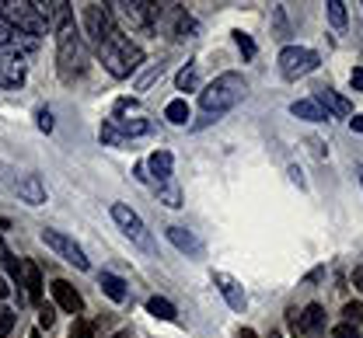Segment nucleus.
I'll return each instance as SVG.
<instances>
[{
    "label": "nucleus",
    "mask_w": 363,
    "mask_h": 338,
    "mask_svg": "<svg viewBox=\"0 0 363 338\" xmlns=\"http://www.w3.org/2000/svg\"><path fill=\"white\" fill-rule=\"evenodd\" d=\"M311 70H318V52L315 49H304V45H287L280 52V74L287 81L307 77Z\"/></svg>",
    "instance_id": "nucleus-6"
},
{
    "label": "nucleus",
    "mask_w": 363,
    "mask_h": 338,
    "mask_svg": "<svg viewBox=\"0 0 363 338\" xmlns=\"http://www.w3.org/2000/svg\"><path fill=\"white\" fill-rule=\"evenodd\" d=\"M70 338H94V328H91V321L77 317V321H74V328H70Z\"/></svg>",
    "instance_id": "nucleus-29"
},
{
    "label": "nucleus",
    "mask_w": 363,
    "mask_h": 338,
    "mask_svg": "<svg viewBox=\"0 0 363 338\" xmlns=\"http://www.w3.org/2000/svg\"><path fill=\"white\" fill-rule=\"evenodd\" d=\"M53 321H56L53 307H42V314H39V324H42V328H53Z\"/></svg>",
    "instance_id": "nucleus-36"
},
{
    "label": "nucleus",
    "mask_w": 363,
    "mask_h": 338,
    "mask_svg": "<svg viewBox=\"0 0 363 338\" xmlns=\"http://www.w3.org/2000/svg\"><path fill=\"white\" fill-rule=\"evenodd\" d=\"M42 244H45V248H53V251H56L63 262H70L74 268H87V255H84V251H81V244H77V241H70L67 234L49 231V227H45V231H42Z\"/></svg>",
    "instance_id": "nucleus-8"
},
{
    "label": "nucleus",
    "mask_w": 363,
    "mask_h": 338,
    "mask_svg": "<svg viewBox=\"0 0 363 338\" xmlns=\"http://www.w3.org/2000/svg\"><path fill=\"white\" fill-rule=\"evenodd\" d=\"M0 21L14 32H25V35H45V21L42 14L35 11V4L28 0H0Z\"/></svg>",
    "instance_id": "nucleus-4"
},
{
    "label": "nucleus",
    "mask_w": 363,
    "mask_h": 338,
    "mask_svg": "<svg viewBox=\"0 0 363 338\" xmlns=\"http://www.w3.org/2000/svg\"><path fill=\"white\" fill-rule=\"evenodd\" d=\"M332 338H360V335H356L353 324H335V328H332Z\"/></svg>",
    "instance_id": "nucleus-35"
},
{
    "label": "nucleus",
    "mask_w": 363,
    "mask_h": 338,
    "mask_svg": "<svg viewBox=\"0 0 363 338\" xmlns=\"http://www.w3.org/2000/svg\"><path fill=\"white\" fill-rule=\"evenodd\" d=\"M98 133H101V143H109V147H123V143H126V136L119 133V126H116L112 119H109V123H101Z\"/></svg>",
    "instance_id": "nucleus-26"
},
{
    "label": "nucleus",
    "mask_w": 363,
    "mask_h": 338,
    "mask_svg": "<svg viewBox=\"0 0 363 338\" xmlns=\"http://www.w3.org/2000/svg\"><path fill=\"white\" fill-rule=\"evenodd\" d=\"M116 8L133 28H147L158 18V4H147V0H129V4H116Z\"/></svg>",
    "instance_id": "nucleus-10"
},
{
    "label": "nucleus",
    "mask_w": 363,
    "mask_h": 338,
    "mask_svg": "<svg viewBox=\"0 0 363 338\" xmlns=\"http://www.w3.org/2000/svg\"><path fill=\"white\" fill-rule=\"evenodd\" d=\"M98 60L105 63V70L112 77H129L133 70H140L143 63V49L136 42H129L123 32H112L105 42L98 45Z\"/></svg>",
    "instance_id": "nucleus-2"
},
{
    "label": "nucleus",
    "mask_w": 363,
    "mask_h": 338,
    "mask_svg": "<svg viewBox=\"0 0 363 338\" xmlns=\"http://www.w3.org/2000/svg\"><path fill=\"white\" fill-rule=\"evenodd\" d=\"M98 286L105 290V297H109V300H116V304H123V300L129 297L126 283H123L119 275H112V272H101V275H98Z\"/></svg>",
    "instance_id": "nucleus-20"
},
{
    "label": "nucleus",
    "mask_w": 363,
    "mask_h": 338,
    "mask_svg": "<svg viewBox=\"0 0 363 338\" xmlns=\"http://www.w3.org/2000/svg\"><path fill=\"white\" fill-rule=\"evenodd\" d=\"M112 338H133V335H129V331H116Z\"/></svg>",
    "instance_id": "nucleus-42"
},
{
    "label": "nucleus",
    "mask_w": 363,
    "mask_h": 338,
    "mask_svg": "<svg viewBox=\"0 0 363 338\" xmlns=\"http://www.w3.org/2000/svg\"><path fill=\"white\" fill-rule=\"evenodd\" d=\"M214 283H217V290L224 293V300H227L231 310H245L248 297H245V290H241V283H238L234 275H227V272H214Z\"/></svg>",
    "instance_id": "nucleus-11"
},
{
    "label": "nucleus",
    "mask_w": 363,
    "mask_h": 338,
    "mask_svg": "<svg viewBox=\"0 0 363 338\" xmlns=\"http://www.w3.org/2000/svg\"><path fill=\"white\" fill-rule=\"evenodd\" d=\"M18 196L28 202V206H42L45 202V185L39 182V175H25V178H18Z\"/></svg>",
    "instance_id": "nucleus-15"
},
{
    "label": "nucleus",
    "mask_w": 363,
    "mask_h": 338,
    "mask_svg": "<svg viewBox=\"0 0 363 338\" xmlns=\"http://www.w3.org/2000/svg\"><path fill=\"white\" fill-rule=\"evenodd\" d=\"M245 94H248V84H245L241 74H220L214 84H206V87L199 91V108H203V116H199L196 129L217 123L224 112H231Z\"/></svg>",
    "instance_id": "nucleus-1"
},
{
    "label": "nucleus",
    "mask_w": 363,
    "mask_h": 338,
    "mask_svg": "<svg viewBox=\"0 0 363 338\" xmlns=\"http://www.w3.org/2000/svg\"><path fill=\"white\" fill-rule=\"evenodd\" d=\"M234 42H238V49L245 52V60H251V56H255V42H251V35H245V32H234Z\"/></svg>",
    "instance_id": "nucleus-30"
},
{
    "label": "nucleus",
    "mask_w": 363,
    "mask_h": 338,
    "mask_svg": "<svg viewBox=\"0 0 363 338\" xmlns=\"http://www.w3.org/2000/svg\"><path fill=\"white\" fill-rule=\"evenodd\" d=\"M353 286L363 293V265H356V268H353Z\"/></svg>",
    "instance_id": "nucleus-38"
},
{
    "label": "nucleus",
    "mask_w": 363,
    "mask_h": 338,
    "mask_svg": "<svg viewBox=\"0 0 363 338\" xmlns=\"http://www.w3.org/2000/svg\"><path fill=\"white\" fill-rule=\"evenodd\" d=\"M297 328H300L304 335H311V338H318V331L325 328V310H322V304H307L304 314H300V321H297Z\"/></svg>",
    "instance_id": "nucleus-14"
},
{
    "label": "nucleus",
    "mask_w": 363,
    "mask_h": 338,
    "mask_svg": "<svg viewBox=\"0 0 363 338\" xmlns=\"http://www.w3.org/2000/svg\"><path fill=\"white\" fill-rule=\"evenodd\" d=\"M168 241L178 251H185V255H203V241L192 231H185V227H168Z\"/></svg>",
    "instance_id": "nucleus-17"
},
{
    "label": "nucleus",
    "mask_w": 363,
    "mask_h": 338,
    "mask_svg": "<svg viewBox=\"0 0 363 338\" xmlns=\"http://www.w3.org/2000/svg\"><path fill=\"white\" fill-rule=\"evenodd\" d=\"M8 293H11V290H8V283H4V279H0V300H4Z\"/></svg>",
    "instance_id": "nucleus-41"
},
{
    "label": "nucleus",
    "mask_w": 363,
    "mask_h": 338,
    "mask_svg": "<svg viewBox=\"0 0 363 338\" xmlns=\"http://www.w3.org/2000/svg\"><path fill=\"white\" fill-rule=\"evenodd\" d=\"M349 126H353L356 133H363V116H353V119H349Z\"/></svg>",
    "instance_id": "nucleus-39"
},
{
    "label": "nucleus",
    "mask_w": 363,
    "mask_h": 338,
    "mask_svg": "<svg viewBox=\"0 0 363 338\" xmlns=\"http://www.w3.org/2000/svg\"><path fill=\"white\" fill-rule=\"evenodd\" d=\"M0 262H4V268L11 272V279H14V283L21 286V262L8 251V244H4V237H0Z\"/></svg>",
    "instance_id": "nucleus-24"
},
{
    "label": "nucleus",
    "mask_w": 363,
    "mask_h": 338,
    "mask_svg": "<svg viewBox=\"0 0 363 338\" xmlns=\"http://www.w3.org/2000/svg\"><path fill=\"white\" fill-rule=\"evenodd\" d=\"M196 84H199V74H196L192 63L185 70H178V91H196Z\"/></svg>",
    "instance_id": "nucleus-27"
},
{
    "label": "nucleus",
    "mask_w": 363,
    "mask_h": 338,
    "mask_svg": "<svg viewBox=\"0 0 363 338\" xmlns=\"http://www.w3.org/2000/svg\"><path fill=\"white\" fill-rule=\"evenodd\" d=\"M329 21L335 28H346V4L342 0H329Z\"/></svg>",
    "instance_id": "nucleus-28"
},
{
    "label": "nucleus",
    "mask_w": 363,
    "mask_h": 338,
    "mask_svg": "<svg viewBox=\"0 0 363 338\" xmlns=\"http://www.w3.org/2000/svg\"><path fill=\"white\" fill-rule=\"evenodd\" d=\"M154 192H158V199H161L165 206H172V209H178V206H182V192H178L172 182H165V185H154Z\"/></svg>",
    "instance_id": "nucleus-25"
},
{
    "label": "nucleus",
    "mask_w": 363,
    "mask_h": 338,
    "mask_svg": "<svg viewBox=\"0 0 363 338\" xmlns=\"http://www.w3.org/2000/svg\"><path fill=\"white\" fill-rule=\"evenodd\" d=\"M238 338H258V335H255L251 328H241V335H238Z\"/></svg>",
    "instance_id": "nucleus-40"
},
{
    "label": "nucleus",
    "mask_w": 363,
    "mask_h": 338,
    "mask_svg": "<svg viewBox=\"0 0 363 338\" xmlns=\"http://www.w3.org/2000/svg\"><path fill=\"white\" fill-rule=\"evenodd\" d=\"M147 167L154 171V178H158V185H165V182H172L175 160H172V154H168V150H154V154H150V160H147Z\"/></svg>",
    "instance_id": "nucleus-16"
},
{
    "label": "nucleus",
    "mask_w": 363,
    "mask_h": 338,
    "mask_svg": "<svg viewBox=\"0 0 363 338\" xmlns=\"http://www.w3.org/2000/svg\"><path fill=\"white\" fill-rule=\"evenodd\" d=\"M49 290H53V300H56V307H60V310H67V314H81V310H84L81 293L67 283V279H56V283L49 286Z\"/></svg>",
    "instance_id": "nucleus-12"
},
{
    "label": "nucleus",
    "mask_w": 363,
    "mask_h": 338,
    "mask_svg": "<svg viewBox=\"0 0 363 338\" xmlns=\"http://www.w3.org/2000/svg\"><path fill=\"white\" fill-rule=\"evenodd\" d=\"M11 328H14V310L0 307V338H8V335H11Z\"/></svg>",
    "instance_id": "nucleus-31"
},
{
    "label": "nucleus",
    "mask_w": 363,
    "mask_h": 338,
    "mask_svg": "<svg viewBox=\"0 0 363 338\" xmlns=\"http://www.w3.org/2000/svg\"><path fill=\"white\" fill-rule=\"evenodd\" d=\"M28 74V56L18 49V42H0V87H21Z\"/></svg>",
    "instance_id": "nucleus-5"
},
{
    "label": "nucleus",
    "mask_w": 363,
    "mask_h": 338,
    "mask_svg": "<svg viewBox=\"0 0 363 338\" xmlns=\"http://www.w3.org/2000/svg\"><path fill=\"white\" fill-rule=\"evenodd\" d=\"M21 279H25V286H28V300L32 304H42V272L35 262H21Z\"/></svg>",
    "instance_id": "nucleus-18"
},
{
    "label": "nucleus",
    "mask_w": 363,
    "mask_h": 338,
    "mask_svg": "<svg viewBox=\"0 0 363 338\" xmlns=\"http://www.w3.org/2000/svg\"><path fill=\"white\" fill-rule=\"evenodd\" d=\"M116 126H119V133L129 140V136H147L150 133V123L147 119H112Z\"/></svg>",
    "instance_id": "nucleus-23"
},
{
    "label": "nucleus",
    "mask_w": 363,
    "mask_h": 338,
    "mask_svg": "<svg viewBox=\"0 0 363 338\" xmlns=\"http://www.w3.org/2000/svg\"><path fill=\"white\" fill-rule=\"evenodd\" d=\"M35 119H39V129L42 133H53V112H49V108H39Z\"/></svg>",
    "instance_id": "nucleus-34"
},
{
    "label": "nucleus",
    "mask_w": 363,
    "mask_h": 338,
    "mask_svg": "<svg viewBox=\"0 0 363 338\" xmlns=\"http://www.w3.org/2000/svg\"><path fill=\"white\" fill-rule=\"evenodd\" d=\"M161 70H165L161 63H158V67H150V70H147V74L140 77V84H136V91H147V87H150L154 81H158V77H161Z\"/></svg>",
    "instance_id": "nucleus-33"
},
{
    "label": "nucleus",
    "mask_w": 363,
    "mask_h": 338,
    "mask_svg": "<svg viewBox=\"0 0 363 338\" xmlns=\"http://www.w3.org/2000/svg\"><path fill=\"white\" fill-rule=\"evenodd\" d=\"M342 314H346V324H353V328L363 321V307H360V304H346V307H342Z\"/></svg>",
    "instance_id": "nucleus-32"
},
{
    "label": "nucleus",
    "mask_w": 363,
    "mask_h": 338,
    "mask_svg": "<svg viewBox=\"0 0 363 338\" xmlns=\"http://www.w3.org/2000/svg\"><path fill=\"white\" fill-rule=\"evenodd\" d=\"M356 175H360V185H363V167H356Z\"/></svg>",
    "instance_id": "nucleus-43"
},
{
    "label": "nucleus",
    "mask_w": 363,
    "mask_h": 338,
    "mask_svg": "<svg viewBox=\"0 0 363 338\" xmlns=\"http://www.w3.org/2000/svg\"><path fill=\"white\" fill-rule=\"evenodd\" d=\"M290 112H293L297 119H307V123H322V119H329V116H325V108H322L315 98H300V101H293Z\"/></svg>",
    "instance_id": "nucleus-19"
},
{
    "label": "nucleus",
    "mask_w": 363,
    "mask_h": 338,
    "mask_svg": "<svg viewBox=\"0 0 363 338\" xmlns=\"http://www.w3.org/2000/svg\"><path fill=\"white\" fill-rule=\"evenodd\" d=\"M56 63H60L63 81H74V77H81L87 70V45H84L74 21L56 32Z\"/></svg>",
    "instance_id": "nucleus-3"
},
{
    "label": "nucleus",
    "mask_w": 363,
    "mask_h": 338,
    "mask_svg": "<svg viewBox=\"0 0 363 338\" xmlns=\"http://www.w3.org/2000/svg\"><path fill=\"white\" fill-rule=\"evenodd\" d=\"M28 338H42V335H39V331H32V335H28Z\"/></svg>",
    "instance_id": "nucleus-44"
},
{
    "label": "nucleus",
    "mask_w": 363,
    "mask_h": 338,
    "mask_svg": "<svg viewBox=\"0 0 363 338\" xmlns=\"http://www.w3.org/2000/svg\"><path fill=\"white\" fill-rule=\"evenodd\" d=\"M84 28H87V39L94 42V49L105 42L116 28H112V11L105 4H87L84 8Z\"/></svg>",
    "instance_id": "nucleus-7"
},
{
    "label": "nucleus",
    "mask_w": 363,
    "mask_h": 338,
    "mask_svg": "<svg viewBox=\"0 0 363 338\" xmlns=\"http://www.w3.org/2000/svg\"><path fill=\"white\" fill-rule=\"evenodd\" d=\"M147 310H150L154 317H161V321H175V317H178V310H175L172 300H165V297H150V300H147Z\"/></svg>",
    "instance_id": "nucleus-22"
},
{
    "label": "nucleus",
    "mask_w": 363,
    "mask_h": 338,
    "mask_svg": "<svg viewBox=\"0 0 363 338\" xmlns=\"http://www.w3.org/2000/svg\"><path fill=\"white\" fill-rule=\"evenodd\" d=\"M349 81H353V91H363V67H356Z\"/></svg>",
    "instance_id": "nucleus-37"
},
{
    "label": "nucleus",
    "mask_w": 363,
    "mask_h": 338,
    "mask_svg": "<svg viewBox=\"0 0 363 338\" xmlns=\"http://www.w3.org/2000/svg\"><path fill=\"white\" fill-rule=\"evenodd\" d=\"M112 220L119 223V227L136 241V244H143V248H150V237H147V231H143V220L126 206V202H112Z\"/></svg>",
    "instance_id": "nucleus-9"
},
{
    "label": "nucleus",
    "mask_w": 363,
    "mask_h": 338,
    "mask_svg": "<svg viewBox=\"0 0 363 338\" xmlns=\"http://www.w3.org/2000/svg\"><path fill=\"white\" fill-rule=\"evenodd\" d=\"M315 101L325 108V116L332 112V116H339V119H346V116H353V105L342 98V94H335V91H329V87H322L318 94H315Z\"/></svg>",
    "instance_id": "nucleus-13"
},
{
    "label": "nucleus",
    "mask_w": 363,
    "mask_h": 338,
    "mask_svg": "<svg viewBox=\"0 0 363 338\" xmlns=\"http://www.w3.org/2000/svg\"><path fill=\"white\" fill-rule=\"evenodd\" d=\"M165 119H168L172 126H185V123H189V105H185V98L168 101V108H165Z\"/></svg>",
    "instance_id": "nucleus-21"
}]
</instances>
